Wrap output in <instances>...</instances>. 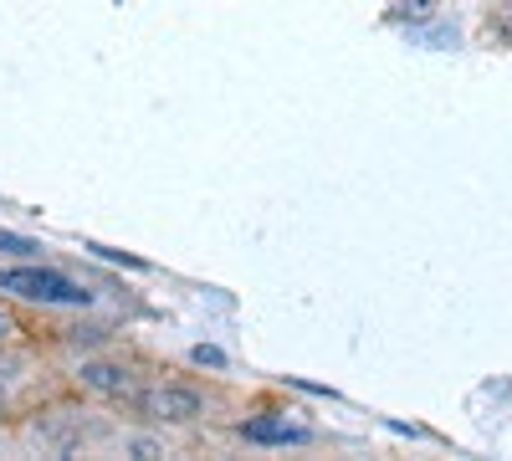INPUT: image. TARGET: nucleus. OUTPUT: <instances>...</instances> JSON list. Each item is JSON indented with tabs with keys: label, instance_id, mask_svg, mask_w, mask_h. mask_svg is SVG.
Here are the masks:
<instances>
[{
	"label": "nucleus",
	"instance_id": "3",
	"mask_svg": "<svg viewBox=\"0 0 512 461\" xmlns=\"http://www.w3.org/2000/svg\"><path fill=\"white\" fill-rule=\"evenodd\" d=\"M82 385L98 390V395H108V400H134V395H139L134 374L118 369V364H88V369H82Z\"/></svg>",
	"mask_w": 512,
	"mask_h": 461
},
{
	"label": "nucleus",
	"instance_id": "7",
	"mask_svg": "<svg viewBox=\"0 0 512 461\" xmlns=\"http://www.w3.org/2000/svg\"><path fill=\"white\" fill-rule=\"evenodd\" d=\"M195 364H221V349H195Z\"/></svg>",
	"mask_w": 512,
	"mask_h": 461
},
{
	"label": "nucleus",
	"instance_id": "9",
	"mask_svg": "<svg viewBox=\"0 0 512 461\" xmlns=\"http://www.w3.org/2000/svg\"><path fill=\"white\" fill-rule=\"evenodd\" d=\"M6 339H11V318H6V313H0V344H6Z\"/></svg>",
	"mask_w": 512,
	"mask_h": 461
},
{
	"label": "nucleus",
	"instance_id": "6",
	"mask_svg": "<svg viewBox=\"0 0 512 461\" xmlns=\"http://www.w3.org/2000/svg\"><path fill=\"white\" fill-rule=\"evenodd\" d=\"M497 36H502V41H512V11H502V16H497Z\"/></svg>",
	"mask_w": 512,
	"mask_h": 461
},
{
	"label": "nucleus",
	"instance_id": "2",
	"mask_svg": "<svg viewBox=\"0 0 512 461\" xmlns=\"http://www.w3.org/2000/svg\"><path fill=\"white\" fill-rule=\"evenodd\" d=\"M134 410L154 415V421H195L200 415V395L195 390H180V385H154V390H139L134 400H128Z\"/></svg>",
	"mask_w": 512,
	"mask_h": 461
},
{
	"label": "nucleus",
	"instance_id": "10",
	"mask_svg": "<svg viewBox=\"0 0 512 461\" xmlns=\"http://www.w3.org/2000/svg\"><path fill=\"white\" fill-rule=\"evenodd\" d=\"M6 390H11V369H6V364H0V395H6Z\"/></svg>",
	"mask_w": 512,
	"mask_h": 461
},
{
	"label": "nucleus",
	"instance_id": "1",
	"mask_svg": "<svg viewBox=\"0 0 512 461\" xmlns=\"http://www.w3.org/2000/svg\"><path fill=\"white\" fill-rule=\"evenodd\" d=\"M0 292H16V298H31V303H88L72 277L52 272V267H16V272H0Z\"/></svg>",
	"mask_w": 512,
	"mask_h": 461
},
{
	"label": "nucleus",
	"instance_id": "5",
	"mask_svg": "<svg viewBox=\"0 0 512 461\" xmlns=\"http://www.w3.org/2000/svg\"><path fill=\"white\" fill-rule=\"evenodd\" d=\"M431 11V0H390V16L395 21H405V16H425Z\"/></svg>",
	"mask_w": 512,
	"mask_h": 461
},
{
	"label": "nucleus",
	"instance_id": "8",
	"mask_svg": "<svg viewBox=\"0 0 512 461\" xmlns=\"http://www.w3.org/2000/svg\"><path fill=\"white\" fill-rule=\"evenodd\" d=\"M0 246H6V251H21V257L31 251V246H26V241H16V236H0Z\"/></svg>",
	"mask_w": 512,
	"mask_h": 461
},
{
	"label": "nucleus",
	"instance_id": "4",
	"mask_svg": "<svg viewBox=\"0 0 512 461\" xmlns=\"http://www.w3.org/2000/svg\"><path fill=\"white\" fill-rule=\"evenodd\" d=\"M241 436L246 441H308L303 426H282V421H246Z\"/></svg>",
	"mask_w": 512,
	"mask_h": 461
}]
</instances>
